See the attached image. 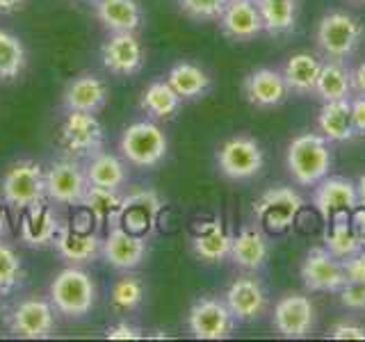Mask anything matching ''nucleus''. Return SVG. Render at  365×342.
I'll use <instances>...</instances> for the list:
<instances>
[{
	"mask_svg": "<svg viewBox=\"0 0 365 342\" xmlns=\"http://www.w3.org/2000/svg\"><path fill=\"white\" fill-rule=\"evenodd\" d=\"M60 142L64 151L76 160H89L106 148V130L96 114L64 112L60 125Z\"/></svg>",
	"mask_w": 365,
	"mask_h": 342,
	"instance_id": "obj_8",
	"label": "nucleus"
},
{
	"mask_svg": "<svg viewBox=\"0 0 365 342\" xmlns=\"http://www.w3.org/2000/svg\"><path fill=\"white\" fill-rule=\"evenodd\" d=\"M7 328L14 338L46 340L57 328V311L51 304V299L30 296V299L19 301L7 313Z\"/></svg>",
	"mask_w": 365,
	"mask_h": 342,
	"instance_id": "obj_9",
	"label": "nucleus"
},
{
	"mask_svg": "<svg viewBox=\"0 0 365 342\" xmlns=\"http://www.w3.org/2000/svg\"><path fill=\"white\" fill-rule=\"evenodd\" d=\"M231 242L233 235L226 231L224 224L220 219H210L194 228L192 251L203 262H222L231 254Z\"/></svg>",
	"mask_w": 365,
	"mask_h": 342,
	"instance_id": "obj_25",
	"label": "nucleus"
},
{
	"mask_svg": "<svg viewBox=\"0 0 365 342\" xmlns=\"http://www.w3.org/2000/svg\"><path fill=\"white\" fill-rule=\"evenodd\" d=\"M226 3H228V0H226Z\"/></svg>",
	"mask_w": 365,
	"mask_h": 342,
	"instance_id": "obj_53",
	"label": "nucleus"
},
{
	"mask_svg": "<svg viewBox=\"0 0 365 342\" xmlns=\"http://www.w3.org/2000/svg\"><path fill=\"white\" fill-rule=\"evenodd\" d=\"M26 281V267L19 256V251L0 239V292L11 294L16 288H21Z\"/></svg>",
	"mask_w": 365,
	"mask_h": 342,
	"instance_id": "obj_38",
	"label": "nucleus"
},
{
	"mask_svg": "<svg viewBox=\"0 0 365 342\" xmlns=\"http://www.w3.org/2000/svg\"><path fill=\"white\" fill-rule=\"evenodd\" d=\"M313 205L322 214L324 222H334L336 217H345L359 208V192L349 178L327 176L317 182L313 192Z\"/></svg>",
	"mask_w": 365,
	"mask_h": 342,
	"instance_id": "obj_17",
	"label": "nucleus"
},
{
	"mask_svg": "<svg viewBox=\"0 0 365 342\" xmlns=\"http://www.w3.org/2000/svg\"><path fill=\"white\" fill-rule=\"evenodd\" d=\"M356 192H359V208L365 210V174L356 182Z\"/></svg>",
	"mask_w": 365,
	"mask_h": 342,
	"instance_id": "obj_48",
	"label": "nucleus"
},
{
	"mask_svg": "<svg viewBox=\"0 0 365 342\" xmlns=\"http://www.w3.org/2000/svg\"><path fill=\"white\" fill-rule=\"evenodd\" d=\"M347 3H351V5H365V0H347Z\"/></svg>",
	"mask_w": 365,
	"mask_h": 342,
	"instance_id": "obj_50",
	"label": "nucleus"
},
{
	"mask_svg": "<svg viewBox=\"0 0 365 342\" xmlns=\"http://www.w3.org/2000/svg\"><path fill=\"white\" fill-rule=\"evenodd\" d=\"M351 85H354V91H356L359 96H365V62H361L351 71Z\"/></svg>",
	"mask_w": 365,
	"mask_h": 342,
	"instance_id": "obj_45",
	"label": "nucleus"
},
{
	"mask_svg": "<svg viewBox=\"0 0 365 342\" xmlns=\"http://www.w3.org/2000/svg\"><path fill=\"white\" fill-rule=\"evenodd\" d=\"M319 68H322V62H319L315 55L297 53V55L288 57V62L283 66L285 85H288L290 91H294V94H299V96L315 94Z\"/></svg>",
	"mask_w": 365,
	"mask_h": 342,
	"instance_id": "obj_33",
	"label": "nucleus"
},
{
	"mask_svg": "<svg viewBox=\"0 0 365 342\" xmlns=\"http://www.w3.org/2000/svg\"><path fill=\"white\" fill-rule=\"evenodd\" d=\"M329 338H334V340H365V326L338 322V324L331 326Z\"/></svg>",
	"mask_w": 365,
	"mask_h": 342,
	"instance_id": "obj_43",
	"label": "nucleus"
},
{
	"mask_svg": "<svg viewBox=\"0 0 365 342\" xmlns=\"http://www.w3.org/2000/svg\"><path fill=\"white\" fill-rule=\"evenodd\" d=\"M217 23L224 37L233 41H251L265 32L256 0H228Z\"/></svg>",
	"mask_w": 365,
	"mask_h": 342,
	"instance_id": "obj_21",
	"label": "nucleus"
},
{
	"mask_svg": "<svg viewBox=\"0 0 365 342\" xmlns=\"http://www.w3.org/2000/svg\"><path fill=\"white\" fill-rule=\"evenodd\" d=\"M128 162L121 155H114L103 148L94 157L85 160V174L89 185L108 187V190H123L128 182Z\"/></svg>",
	"mask_w": 365,
	"mask_h": 342,
	"instance_id": "obj_26",
	"label": "nucleus"
},
{
	"mask_svg": "<svg viewBox=\"0 0 365 342\" xmlns=\"http://www.w3.org/2000/svg\"><path fill=\"white\" fill-rule=\"evenodd\" d=\"M28 5V0H0V16L16 14L23 7Z\"/></svg>",
	"mask_w": 365,
	"mask_h": 342,
	"instance_id": "obj_46",
	"label": "nucleus"
},
{
	"mask_svg": "<svg viewBox=\"0 0 365 342\" xmlns=\"http://www.w3.org/2000/svg\"><path fill=\"white\" fill-rule=\"evenodd\" d=\"M304 210V197L292 187H272L254 203V214L269 233H285Z\"/></svg>",
	"mask_w": 365,
	"mask_h": 342,
	"instance_id": "obj_11",
	"label": "nucleus"
},
{
	"mask_svg": "<svg viewBox=\"0 0 365 342\" xmlns=\"http://www.w3.org/2000/svg\"><path fill=\"white\" fill-rule=\"evenodd\" d=\"M342 267H345V276H347V281L365 283V247L359 251V254H354V256H349V258L342 260Z\"/></svg>",
	"mask_w": 365,
	"mask_h": 342,
	"instance_id": "obj_42",
	"label": "nucleus"
},
{
	"mask_svg": "<svg viewBox=\"0 0 365 342\" xmlns=\"http://www.w3.org/2000/svg\"><path fill=\"white\" fill-rule=\"evenodd\" d=\"M3 296H5V294L0 292V317H3V311H5V306H3Z\"/></svg>",
	"mask_w": 365,
	"mask_h": 342,
	"instance_id": "obj_49",
	"label": "nucleus"
},
{
	"mask_svg": "<svg viewBox=\"0 0 365 342\" xmlns=\"http://www.w3.org/2000/svg\"><path fill=\"white\" fill-rule=\"evenodd\" d=\"M85 219L76 222H62L60 233L55 237V251L62 260H66L68 265H89L101 256L103 237L98 235V228H91L94 219L87 210Z\"/></svg>",
	"mask_w": 365,
	"mask_h": 342,
	"instance_id": "obj_7",
	"label": "nucleus"
},
{
	"mask_svg": "<svg viewBox=\"0 0 365 342\" xmlns=\"http://www.w3.org/2000/svg\"><path fill=\"white\" fill-rule=\"evenodd\" d=\"M233 326L235 317L217 296H201L187 313V328L197 340H224L233 333Z\"/></svg>",
	"mask_w": 365,
	"mask_h": 342,
	"instance_id": "obj_13",
	"label": "nucleus"
},
{
	"mask_svg": "<svg viewBox=\"0 0 365 342\" xmlns=\"http://www.w3.org/2000/svg\"><path fill=\"white\" fill-rule=\"evenodd\" d=\"M89 190V180L85 174V165L76 157L55 160L46 169V199L55 205L80 208Z\"/></svg>",
	"mask_w": 365,
	"mask_h": 342,
	"instance_id": "obj_6",
	"label": "nucleus"
},
{
	"mask_svg": "<svg viewBox=\"0 0 365 342\" xmlns=\"http://www.w3.org/2000/svg\"><path fill=\"white\" fill-rule=\"evenodd\" d=\"M167 83L174 87V91L182 100L203 98L212 87L210 76L205 73L199 64H192V62H176L169 68Z\"/></svg>",
	"mask_w": 365,
	"mask_h": 342,
	"instance_id": "obj_30",
	"label": "nucleus"
},
{
	"mask_svg": "<svg viewBox=\"0 0 365 342\" xmlns=\"http://www.w3.org/2000/svg\"><path fill=\"white\" fill-rule=\"evenodd\" d=\"M144 299H146V288L137 276L125 274V276L112 283L110 304L117 313H135L144 304Z\"/></svg>",
	"mask_w": 365,
	"mask_h": 342,
	"instance_id": "obj_37",
	"label": "nucleus"
},
{
	"mask_svg": "<svg viewBox=\"0 0 365 342\" xmlns=\"http://www.w3.org/2000/svg\"><path fill=\"white\" fill-rule=\"evenodd\" d=\"M180 11L187 19L197 23H212L220 21L222 11L226 7V0H178Z\"/></svg>",
	"mask_w": 365,
	"mask_h": 342,
	"instance_id": "obj_39",
	"label": "nucleus"
},
{
	"mask_svg": "<svg viewBox=\"0 0 365 342\" xmlns=\"http://www.w3.org/2000/svg\"><path fill=\"white\" fill-rule=\"evenodd\" d=\"M363 37H365V28L356 16L347 14V11H329L317 23L315 43L327 60L345 62L347 57L356 53Z\"/></svg>",
	"mask_w": 365,
	"mask_h": 342,
	"instance_id": "obj_5",
	"label": "nucleus"
},
{
	"mask_svg": "<svg viewBox=\"0 0 365 342\" xmlns=\"http://www.w3.org/2000/svg\"><path fill=\"white\" fill-rule=\"evenodd\" d=\"M217 169L222 176L231 180H249L260 174L262 165H265V155H262L260 144L249 135H235L220 146L215 155Z\"/></svg>",
	"mask_w": 365,
	"mask_h": 342,
	"instance_id": "obj_10",
	"label": "nucleus"
},
{
	"mask_svg": "<svg viewBox=\"0 0 365 342\" xmlns=\"http://www.w3.org/2000/svg\"><path fill=\"white\" fill-rule=\"evenodd\" d=\"M91 7L108 32H137L144 23V11L137 0H96Z\"/></svg>",
	"mask_w": 365,
	"mask_h": 342,
	"instance_id": "obj_24",
	"label": "nucleus"
},
{
	"mask_svg": "<svg viewBox=\"0 0 365 342\" xmlns=\"http://www.w3.org/2000/svg\"><path fill=\"white\" fill-rule=\"evenodd\" d=\"M351 68L342 60H327L319 68V78L315 85V96L327 100H349L351 98Z\"/></svg>",
	"mask_w": 365,
	"mask_h": 342,
	"instance_id": "obj_29",
	"label": "nucleus"
},
{
	"mask_svg": "<svg viewBox=\"0 0 365 342\" xmlns=\"http://www.w3.org/2000/svg\"><path fill=\"white\" fill-rule=\"evenodd\" d=\"M85 3H91V5H94V3H96V0H85Z\"/></svg>",
	"mask_w": 365,
	"mask_h": 342,
	"instance_id": "obj_51",
	"label": "nucleus"
},
{
	"mask_svg": "<svg viewBox=\"0 0 365 342\" xmlns=\"http://www.w3.org/2000/svg\"><path fill=\"white\" fill-rule=\"evenodd\" d=\"M317 128L329 142H349L356 137L349 100H327L317 114Z\"/></svg>",
	"mask_w": 365,
	"mask_h": 342,
	"instance_id": "obj_31",
	"label": "nucleus"
},
{
	"mask_svg": "<svg viewBox=\"0 0 365 342\" xmlns=\"http://www.w3.org/2000/svg\"><path fill=\"white\" fill-rule=\"evenodd\" d=\"M274 328L288 340H302L315 326V306L304 294H285L274 306Z\"/></svg>",
	"mask_w": 365,
	"mask_h": 342,
	"instance_id": "obj_20",
	"label": "nucleus"
},
{
	"mask_svg": "<svg viewBox=\"0 0 365 342\" xmlns=\"http://www.w3.org/2000/svg\"><path fill=\"white\" fill-rule=\"evenodd\" d=\"M302 281L311 292H338L347 283L342 260L331 256L324 247H315L302 262Z\"/></svg>",
	"mask_w": 365,
	"mask_h": 342,
	"instance_id": "obj_18",
	"label": "nucleus"
},
{
	"mask_svg": "<svg viewBox=\"0 0 365 342\" xmlns=\"http://www.w3.org/2000/svg\"><path fill=\"white\" fill-rule=\"evenodd\" d=\"M101 256L110 267L119 271H133L142 265L148 256V237L130 233L123 226H110L108 235L103 237Z\"/></svg>",
	"mask_w": 365,
	"mask_h": 342,
	"instance_id": "obj_15",
	"label": "nucleus"
},
{
	"mask_svg": "<svg viewBox=\"0 0 365 342\" xmlns=\"http://www.w3.org/2000/svg\"><path fill=\"white\" fill-rule=\"evenodd\" d=\"M106 338L108 340H142L146 336L142 326L128 322V319H121V322H114L106 328Z\"/></svg>",
	"mask_w": 365,
	"mask_h": 342,
	"instance_id": "obj_41",
	"label": "nucleus"
},
{
	"mask_svg": "<svg viewBox=\"0 0 365 342\" xmlns=\"http://www.w3.org/2000/svg\"><path fill=\"white\" fill-rule=\"evenodd\" d=\"M363 235L354 231V226L342 222V217H336L331 228L324 233V249L338 260H345L354 254H359L363 249Z\"/></svg>",
	"mask_w": 365,
	"mask_h": 342,
	"instance_id": "obj_36",
	"label": "nucleus"
},
{
	"mask_svg": "<svg viewBox=\"0 0 365 342\" xmlns=\"http://www.w3.org/2000/svg\"><path fill=\"white\" fill-rule=\"evenodd\" d=\"M101 64L108 73L128 78L142 71L144 46L137 32H108L101 46Z\"/></svg>",
	"mask_w": 365,
	"mask_h": 342,
	"instance_id": "obj_14",
	"label": "nucleus"
},
{
	"mask_svg": "<svg viewBox=\"0 0 365 342\" xmlns=\"http://www.w3.org/2000/svg\"><path fill=\"white\" fill-rule=\"evenodd\" d=\"M256 5L267 34L283 37V34L294 32L302 0H256Z\"/></svg>",
	"mask_w": 365,
	"mask_h": 342,
	"instance_id": "obj_32",
	"label": "nucleus"
},
{
	"mask_svg": "<svg viewBox=\"0 0 365 342\" xmlns=\"http://www.w3.org/2000/svg\"><path fill=\"white\" fill-rule=\"evenodd\" d=\"M363 244H365V237H363Z\"/></svg>",
	"mask_w": 365,
	"mask_h": 342,
	"instance_id": "obj_52",
	"label": "nucleus"
},
{
	"mask_svg": "<svg viewBox=\"0 0 365 342\" xmlns=\"http://www.w3.org/2000/svg\"><path fill=\"white\" fill-rule=\"evenodd\" d=\"M267 256H269L267 237L262 235L258 228H242L237 235H233L228 258H231L240 269L256 271L267 262Z\"/></svg>",
	"mask_w": 365,
	"mask_h": 342,
	"instance_id": "obj_28",
	"label": "nucleus"
},
{
	"mask_svg": "<svg viewBox=\"0 0 365 342\" xmlns=\"http://www.w3.org/2000/svg\"><path fill=\"white\" fill-rule=\"evenodd\" d=\"M60 217L55 214L51 201H41L32 208L21 212V222H19V239L23 247L34 249V251H43L51 249L55 244V237L60 233Z\"/></svg>",
	"mask_w": 365,
	"mask_h": 342,
	"instance_id": "obj_19",
	"label": "nucleus"
},
{
	"mask_svg": "<svg viewBox=\"0 0 365 342\" xmlns=\"http://www.w3.org/2000/svg\"><path fill=\"white\" fill-rule=\"evenodd\" d=\"M110 100V87L98 73L83 71L73 76L62 91L64 112H89L98 114Z\"/></svg>",
	"mask_w": 365,
	"mask_h": 342,
	"instance_id": "obj_16",
	"label": "nucleus"
},
{
	"mask_svg": "<svg viewBox=\"0 0 365 342\" xmlns=\"http://www.w3.org/2000/svg\"><path fill=\"white\" fill-rule=\"evenodd\" d=\"M165 201L151 187H135L123 194L121 210H119V226L128 228L130 233L148 237L158 226L160 214H163Z\"/></svg>",
	"mask_w": 365,
	"mask_h": 342,
	"instance_id": "obj_12",
	"label": "nucleus"
},
{
	"mask_svg": "<svg viewBox=\"0 0 365 342\" xmlns=\"http://www.w3.org/2000/svg\"><path fill=\"white\" fill-rule=\"evenodd\" d=\"M9 233V219H7V205L0 201V239H5Z\"/></svg>",
	"mask_w": 365,
	"mask_h": 342,
	"instance_id": "obj_47",
	"label": "nucleus"
},
{
	"mask_svg": "<svg viewBox=\"0 0 365 342\" xmlns=\"http://www.w3.org/2000/svg\"><path fill=\"white\" fill-rule=\"evenodd\" d=\"M285 165H288V171L294 178V182H299L304 187L317 185L319 180L329 176L331 165H334L329 140L317 133L297 135L288 144Z\"/></svg>",
	"mask_w": 365,
	"mask_h": 342,
	"instance_id": "obj_3",
	"label": "nucleus"
},
{
	"mask_svg": "<svg viewBox=\"0 0 365 342\" xmlns=\"http://www.w3.org/2000/svg\"><path fill=\"white\" fill-rule=\"evenodd\" d=\"M224 301L228 311L235 317V322H254L267 308V294L262 290V285L251 279L242 276L235 279L224 294Z\"/></svg>",
	"mask_w": 365,
	"mask_h": 342,
	"instance_id": "obj_23",
	"label": "nucleus"
},
{
	"mask_svg": "<svg viewBox=\"0 0 365 342\" xmlns=\"http://www.w3.org/2000/svg\"><path fill=\"white\" fill-rule=\"evenodd\" d=\"M340 292V304L349 308V311H365V283L347 281Z\"/></svg>",
	"mask_w": 365,
	"mask_h": 342,
	"instance_id": "obj_40",
	"label": "nucleus"
},
{
	"mask_svg": "<svg viewBox=\"0 0 365 342\" xmlns=\"http://www.w3.org/2000/svg\"><path fill=\"white\" fill-rule=\"evenodd\" d=\"M121 201H123L121 190H108V187L89 185V190L85 194V201H83L80 208L87 210L91 214V219H94L96 228H103V226H108V224L117 226Z\"/></svg>",
	"mask_w": 365,
	"mask_h": 342,
	"instance_id": "obj_34",
	"label": "nucleus"
},
{
	"mask_svg": "<svg viewBox=\"0 0 365 342\" xmlns=\"http://www.w3.org/2000/svg\"><path fill=\"white\" fill-rule=\"evenodd\" d=\"M351 105V123H354V133L365 135V96H356L349 100Z\"/></svg>",
	"mask_w": 365,
	"mask_h": 342,
	"instance_id": "obj_44",
	"label": "nucleus"
},
{
	"mask_svg": "<svg viewBox=\"0 0 365 342\" xmlns=\"http://www.w3.org/2000/svg\"><path fill=\"white\" fill-rule=\"evenodd\" d=\"M169 140L153 119H140L125 125L119 137V153L135 169H153L167 157Z\"/></svg>",
	"mask_w": 365,
	"mask_h": 342,
	"instance_id": "obj_4",
	"label": "nucleus"
},
{
	"mask_svg": "<svg viewBox=\"0 0 365 342\" xmlns=\"http://www.w3.org/2000/svg\"><path fill=\"white\" fill-rule=\"evenodd\" d=\"M0 201L14 212H23L41 201H48L46 199V169L30 157L9 162L0 176Z\"/></svg>",
	"mask_w": 365,
	"mask_h": 342,
	"instance_id": "obj_2",
	"label": "nucleus"
},
{
	"mask_svg": "<svg viewBox=\"0 0 365 342\" xmlns=\"http://www.w3.org/2000/svg\"><path fill=\"white\" fill-rule=\"evenodd\" d=\"M28 68V48L19 34L0 28V83L19 80Z\"/></svg>",
	"mask_w": 365,
	"mask_h": 342,
	"instance_id": "obj_35",
	"label": "nucleus"
},
{
	"mask_svg": "<svg viewBox=\"0 0 365 342\" xmlns=\"http://www.w3.org/2000/svg\"><path fill=\"white\" fill-rule=\"evenodd\" d=\"M180 103L182 98L176 94L174 87L167 83V78H158L144 87L140 96V110L146 114V119L169 121L178 114Z\"/></svg>",
	"mask_w": 365,
	"mask_h": 342,
	"instance_id": "obj_27",
	"label": "nucleus"
},
{
	"mask_svg": "<svg viewBox=\"0 0 365 342\" xmlns=\"http://www.w3.org/2000/svg\"><path fill=\"white\" fill-rule=\"evenodd\" d=\"M96 283L80 265H68L55 274L48 285V299L57 315L66 319H83L96 306Z\"/></svg>",
	"mask_w": 365,
	"mask_h": 342,
	"instance_id": "obj_1",
	"label": "nucleus"
},
{
	"mask_svg": "<svg viewBox=\"0 0 365 342\" xmlns=\"http://www.w3.org/2000/svg\"><path fill=\"white\" fill-rule=\"evenodd\" d=\"M242 91L251 105L260 108V110L279 108L290 96L285 78H283V73L277 71V68H256V71H251L245 78Z\"/></svg>",
	"mask_w": 365,
	"mask_h": 342,
	"instance_id": "obj_22",
	"label": "nucleus"
}]
</instances>
